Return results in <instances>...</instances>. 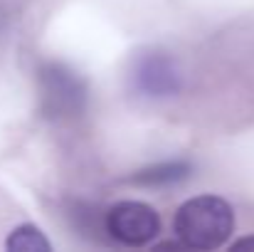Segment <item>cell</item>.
Here are the masks:
<instances>
[{
  "label": "cell",
  "mask_w": 254,
  "mask_h": 252,
  "mask_svg": "<svg viewBox=\"0 0 254 252\" xmlns=\"http://www.w3.org/2000/svg\"><path fill=\"white\" fill-rule=\"evenodd\" d=\"M175 238L190 250H215L235 233V213L217 195H200L183 203L173 220Z\"/></svg>",
  "instance_id": "6da1fadb"
},
{
  "label": "cell",
  "mask_w": 254,
  "mask_h": 252,
  "mask_svg": "<svg viewBox=\"0 0 254 252\" xmlns=\"http://www.w3.org/2000/svg\"><path fill=\"white\" fill-rule=\"evenodd\" d=\"M86 84L62 62H47L40 70V106L50 119H74L84 111Z\"/></svg>",
  "instance_id": "7a4b0ae2"
},
{
  "label": "cell",
  "mask_w": 254,
  "mask_h": 252,
  "mask_svg": "<svg viewBox=\"0 0 254 252\" xmlns=\"http://www.w3.org/2000/svg\"><path fill=\"white\" fill-rule=\"evenodd\" d=\"M106 233L128 248H141L148 245L151 240H156V235L161 233V218L158 213L138 200H124L116 203L109 213H106Z\"/></svg>",
  "instance_id": "3957f363"
},
{
  "label": "cell",
  "mask_w": 254,
  "mask_h": 252,
  "mask_svg": "<svg viewBox=\"0 0 254 252\" xmlns=\"http://www.w3.org/2000/svg\"><path fill=\"white\" fill-rule=\"evenodd\" d=\"M131 82L136 86V91H141L143 96H173L180 89V72L178 65L173 62L166 52L158 50H148L141 52L133 62L131 70Z\"/></svg>",
  "instance_id": "277c9868"
},
{
  "label": "cell",
  "mask_w": 254,
  "mask_h": 252,
  "mask_svg": "<svg viewBox=\"0 0 254 252\" xmlns=\"http://www.w3.org/2000/svg\"><path fill=\"white\" fill-rule=\"evenodd\" d=\"M190 173V166L183 164V161H168V164H158V166H151L141 173H136L131 180L138 183V185H168L175 180H183L185 175Z\"/></svg>",
  "instance_id": "5b68a950"
},
{
  "label": "cell",
  "mask_w": 254,
  "mask_h": 252,
  "mask_svg": "<svg viewBox=\"0 0 254 252\" xmlns=\"http://www.w3.org/2000/svg\"><path fill=\"white\" fill-rule=\"evenodd\" d=\"M5 248L12 252H47L50 250V243H47V238L35 225H22V228L10 233Z\"/></svg>",
  "instance_id": "8992f818"
},
{
  "label": "cell",
  "mask_w": 254,
  "mask_h": 252,
  "mask_svg": "<svg viewBox=\"0 0 254 252\" xmlns=\"http://www.w3.org/2000/svg\"><path fill=\"white\" fill-rule=\"evenodd\" d=\"M235 248H254V238H247V240H240V243H235Z\"/></svg>",
  "instance_id": "52a82bcc"
}]
</instances>
